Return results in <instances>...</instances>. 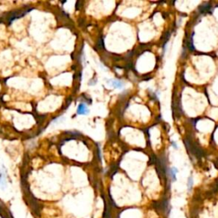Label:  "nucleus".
Wrapping results in <instances>:
<instances>
[{
    "label": "nucleus",
    "mask_w": 218,
    "mask_h": 218,
    "mask_svg": "<svg viewBox=\"0 0 218 218\" xmlns=\"http://www.w3.org/2000/svg\"><path fill=\"white\" fill-rule=\"evenodd\" d=\"M171 145L173 146V147H174V148H176V149H177V147H178L177 145L176 144V142H171Z\"/></svg>",
    "instance_id": "39448f33"
},
{
    "label": "nucleus",
    "mask_w": 218,
    "mask_h": 218,
    "mask_svg": "<svg viewBox=\"0 0 218 218\" xmlns=\"http://www.w3.org/2000/svg\"><path fill=\"white\" fill-rule=\"evenodd\" d=\"M90 112V110L88 109L87 106L84 103H80L78 107V109H77V113L79 114V115H87L89 114Z\"/></svg>",
    "instance_id": "f257e3e1"
},
{
    "label": "nucleus",
    "mask_w": 218,
    "mask_h": 218,
    "mask_svg": "<svg viewBox=\"0 0 218 218\" xmlns=\"http://www.w3.org/2000/svg\"><path fill=\"white\" fill-rule=\"evenodd\" d=\"M193 179L192 176H190L188 178V181H187V190L190 192L193 188Z\"/></svg>",
    "instance_id": "20e7f679"
},
{
    "label": "nucleus",
    "mask_w": 218,
    "mask_h": 218,
    "mask_svg": "<svg viewBox=\"0 0 218 218\" xmlns=\"http://www.w3.org/2000/svg\"><path fill=\"white\" fill-rule=\"evenodd\" d=\"M108 84H109L112 87L115 88V89H121L124 86L123 82L119 81V80H116V79H111L108 80Z\"/></svg>",
    "instance_id": "f03ea898"
},
{
    "label": "nucleus",
    "mask_w": 218,
    "mask_h": 218,
    "mask_svg": "<svg viewBox=\"0 0 218 218\" xmlns=\"http://www.w3.org/2000/svg\"><path fill=\"white\" fill-rule=\"evenodd\" d=\"M177 172H178V170L176 168H175V167H173V168H171L170 170V177H171V179H172L173 182H175L176 179V175Z\"/></svg>",
    "instance_id": "7ed1b4c3"
}]
</instances>
